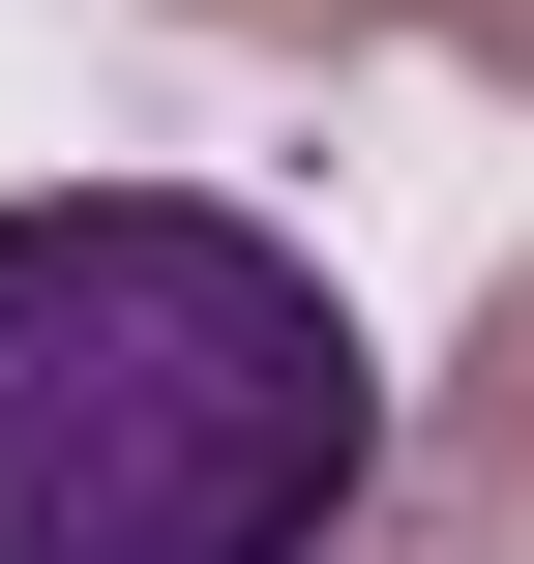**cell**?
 <instances>
[{"label": "cell", "instance_id": "obj_2", "mask_svg": "<svg viewBox=\"0 0 534 564\" xmlns=\"http://www.w3.org/2000/svg\"><path fill=\"white\" fill-rule=\"evenodd\" d=\"M446 535H476V564H534V297L476 327V387H446Z\"/></svg>", "mask_w": 534, "mask_h": 564}, {"label": "cell", "instance_id": "obj_3", "mask_svg": "<svg viewBox=\"0 0 534 564\" xmlns=\"http://www.w3.org/2000/svg\"><path fill=\"white\" fill-rule=\"evenodd\" d=\"M178 30H446V59H505V89H534V0H178Z\"/></svg>", "mask_w": 534, "mask_h": 564}, {"label": "cell", "instance_id": "obj_1", "mask_svg": "<svg viewBox=\"0 0 534 564\" xmlns=\"http://www.w3.org/2000/svg\"><path fill=\"white\" fill-rule=\"evenodd\" d=\"M386 506L357 297L208 178L0 208V564H327Z\"/></svg>", "mask_w": 534, "mask_h": 564}]
</instances>
